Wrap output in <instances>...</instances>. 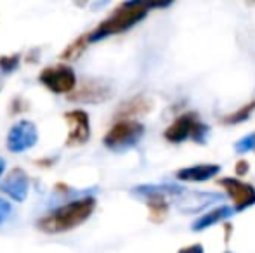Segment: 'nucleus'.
<instances>
[{
    "mask_svg": "<svg viewBox=\"0 0 255 253\" xmlns=\"http://www.w3.org/2000/svg\"><path fill=\"white\" fill-rule=\"evenodd\" d=\"M96 208V199L94 198H82L77 201H71L68 205L61 206V208L54 210L47 213L38 220V227L45 233H64L78 227L82 222L92 215Z\"/></svg>",
    "mask_w": 255,
    "mask_h": 253,
    "instance_id": "1",
    "label": "nucleus"
},
{
    "mask_svg": "<svg viewBox=\"0 0 255 253\" xmlns=\"http://www.w3.org/2000/svg\"><path fill=\"white\" fill-rule=\"evenodd\" d=\"M161 3H148V2H125L118 5L117 9L111 12L110 17L103 21L92 33H89V40H98V38L110 37V35H117L122 31L128 30L144 19L148 14L149 7H160Z\"/></svg>",
    "mask_w": 255,
    "mask_h": 253,
    "instance_id": "2",
    "label": "nucleus"
},
{
    "mask_svg": "<svg viewBox=\"0 0 255 253\" xmlns=\"http://www.w3.org/2000/svg\"><path fill=\"white\" fill-rule=\"evenodd\" d=\"M208 132H210V127L203 123L196 113H184L168 125L163 135L168 142H174V144L184 142L188 139L203 144L207 141Z\"/></svg>",
    "mask_w": 255,
    "mask_h": 253,
    "instance_id": "3",
    "label": "nucleus"
},
{
    "mask_svg": "<svg viewBox=\"0 0 255 253\" xmlns=\"http://www.w3.org/2000/svg\"><path fill=\"white\" fill-rule=\"evenodd\" d=\"M144 135V125L134 120H120L104 135V144L110 149H125L137 144Z\"/></svg>",
    "mask_w": 255,
    "mask_h": 253,
    "instance_id": "4",
    "label": "nucleus"
},
{
    "mask_svg": "<svg viewBox=\"0 0 255 253\" xmlns=\"http://www.w3.org/2000/svg\"><path fill=\"white\" fill-rule=\"evenodd\" d=\"M40 82L56 94H66L77 87V77L71 71V68L57 64V66H49L42 70Z\"/></svg>",
    "mask_w": 255,
    "mask_h": 253,
    "instance_id": "5",
    "label": "nucleus"
},
{
    "mask_svg": "<svg viewBox=\"0 0 255 253\" xmlns=\"http://www.w3.org/2000/svg\"><path fill=\"white\" fill-rule=\"evenodd\" d=\"M217 182L219 186H222L228 191L229 198L235 203V212H242V210H247L255 205V187L252 184L242 182V180L231 179V177H222Z\"/></svg>",
    "mask_w": 255,
    "mask_h": 253,
    "instance_id": "6",
    "label": "nucleus"
},
{
    "mask_svg": "<svg viewBox=\"0 0 255 253\" xmlns=\"http://www.w3.org/2000/svg\"><path fill=\"white\" fill-rule=\"evenodd\" d=\"M222 201L221 194L214 192H200V191H188L182 189L181 194L175 198V205L182 213H196L202 212L203 208L214 205V203Z\"/></svg>",
    "mask_w": 255,
    "mask_h": 253,
    "instance_id": "7",
    "label": "nucleus"
},
{
    "mask_svg": "<svg viewBox=\"0 0 255 253\" xmlns=\"http://www.w3.org/2000/svg\"><path fill=\"white\" fill-rule=\"evenodd\" d=\"M64 118L70 122V134H68V146H77L84 144L91 135V128H89V115L85 111H71L66 113Z\"/></svg>",
    "mask_w": 255,
    "mask_h": 253,
    "instance_id": "8",
    "label": "nucleus"
},
{
    "mask_svg": "<svg viewBox=\"0 0 255 253\" xmlns=\"http://www.w3.org/2000/svg\"><path fill=\"white\" fill-rule=\"evenodd\" d=\"M111 90L106 84L98 80H87L70 95L73 101H85V102H101L110 97Z\"/></svg>",
    "mask_w": 255,
    "mask_h": 253,
    "instance_id": "9",
    "label": "nucleus"
},
{
    "mask_svg": "<svg viewBox=\"0 0 255 253\" xmlns=\"http://www.w3.org/2000/svg\"><path fill=\"white\" fill-rule=\"evenodd\" d=\"M221 172V167L215 163H203V165H193V167H184V169L177 170L175 177L182 182H205L210 180L212 177H215Z\"/></svg>",
    "mask_w": 255,
    "mask_h": 253,
    "instance_id": "10",
    "label": "nucleus"
},
{
    "mask_svg": "<svg viewBox=\"0 0 255 253\" xmlns=\"http://www.w3.org/2000/svg\"><path fill=\"white\" fill-rule=\"evenodd\" d=\"M153 106H154V102L151 97H148V95H135V97L125 101L124 104L118 108L117 115L120 116L122 120H130V118H134V116L149 113L153 109Z\"/></svg>",
    "mask_w": 255,
    "mask_h": 253,
    "instance_id": "11",
    "label": "nucleus"
},
{
    "mask_svg": "<svg viewBox=\"0 0 255 253\" xmlns=\"http://www.w3.org/2000/svg\"><path fill=\"white\" fill-rule=\"evenodd\" d=\"M233 213H235V210H233L231 206H226V205L217 206V208H214L212 212L205 213L200 219H196L195 222L191 224V229L195 231V233H200V231H205V229H208V227L215 226L217 222H222V220L233 217Z\"/></svg>",
    "mask_w": 255,
    "mask_h": 253,
    "instance_id": "12",
    "label": "nucleus"
},
{
    "mask_svg": "<svg viewBox=\"0 0 255 253\" xmlns=\"http://www.w3.org/2000/svg\"><path fill=\"white\" fill-rule=\"evenodd\" d=\"M254 109H255V102H249V104L242 106L240 109L233 111L231 115L224 116V118H222V123H226V125H235V123L245 122V120L254 113Z\"/></svg>",
    "mask_w": 255,
    "mask_h": 253,
    "instance_id": "13",
    "label": "nucleus"
},
{
    "mask_svg": "<svg viewBox=\"0 0 255 253\" xmlns=\"http://www.w3.org/2000/svg\"><path fill=\"white\" fill-rule=\"evenodd\" d=\"M87 42H89V35H84V37H80L78 40L71 42L70 47H68L66 51L63 52V59H77L78 56L84 52Z\"/></svg>",
    "mask_w": 255,
    "mask_h": 253,
    "instance_id": "14",
    "label": "nucleus"
},
{
    "mask_svg": "<svg viewBox=\"0 0 255 253\" xmlns=\"http://www.w3.org/2000/svg\"><path fill=\"white\" fill-rule=\"evenodd\" d=\"M252 149H255V134L245 135V137H242L235 144V151L238 153V155H243V153H250Z\"/></svg>",
    "mask_w": 255,
    "mask_h": 253,
    "instance_id": "15",
    "label": "nucleus"
},
{
    "mask_svg": "<svg viewBox=\"0 0 255 253\" xmlns=\"http://www.w3.org/2000/svg\"><path fill=\"white\" fill-rule=\"evenodd\" d=\"M177 253H205V250L200 243H195V245H189V247L181 248Z\"/></svg>",
    "mask_w": 255,
    "mask_h": 253,
    "instance_id": "16",
    "label": "nucleus"
},
{
    "mask_svg": "<svg viewBox=\"0 0 255 253\" xmlns=\"http://www.w3.org/2000/svg\"><path fill=\"white\" fill-rule=\"evenodd\" d=\"M236 173L238 175H247L249 173V170H250V165H249V162H245V160H242V162H238L236 163Z\"/></svg>",
    "mask_w": 255,
    "mask_h": 253,
    "instance_id": "17",
    "label": "nucleus"
},
{
    "mask_svg": "<svg viewBox=\"0 0 255 253\" xmlns=\"http://www.w3.org/2000/svg\"><path fill=\"white\" fill-rule=\"evenodd\" d=\"M229 229H231V226L228 224V226H226V233H229ZM226 241H229V236H226Z\"/></svg>",
    "mask_w": 255,
    "mask_h": 253,
    "instance_id": "18",
    "label": "nucleus"
},
{
    "mask_svg": "<svg viewBox=\"0 0 255 253\" xmlns=\"http://www.w3.org/2000/svg\"><path fill=\"white\" fill-rule=\"evenodd\" d=\"M224 253H231V252H224Z\"/></svg>",
    "mask_w": 255,
    "mask_h": 253,
    "instance_id": "19",
    "label": "nucleus"
}]
</instances>
